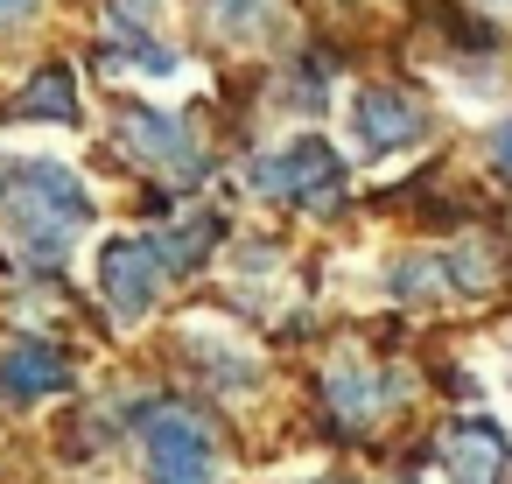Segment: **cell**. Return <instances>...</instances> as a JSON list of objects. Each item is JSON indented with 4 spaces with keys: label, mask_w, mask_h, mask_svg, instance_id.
I'll return each instance as SVG.
<instances>
[{
    "label": "cell",
    "mask_w": 512,
    "mask_h": 484,
    "mask_svg": "<svg viewBox=\"0 0 512 484\" xmlns=\"http://www.w3.org/2000/svg\"><path fill=\"white\" fill-rule=\"evenodd\" d=\"M253 183H260L267 197H281V204H316V211H330V204L344 197V155H337L330 141H316V134H295V141H281V148L260 155Z\"/></svg>",
    "instance_id": "3"
},
{
    "label": "cell",
    "mask_w": 512,
    "mask_h": 484,
    "mask_svg": "<svg viewBox=\"0 0 512 484\" xmlns=\"http://www.w3.org/2000/svg\"><path fill=\"white\" fill-rule=\"evenodd\" d=\"M442 456H449L456 484H505L512 477V435L498 421H456L449 442H442Z\"/></svg>",
    "instance_id": "9"
},
{
    "label": "cell",
    "mask_w": 512,
    "mask_h": 484,
    "mask_svg": "<svg viewBox=\"0 0 512 484\" xmlns=\"http://www.w3.org/2000/svg\"><path fill=\"white\" fill-rule=\"evenodd\" d=\"M400 302H435V295H484L491 288V260L470 246H449V253H414V260H400L393 267V281H386Z\"/></svg>",
    "instance_id": "6"
},
{
    "label": "cell",
    "mask_w": 512,
    "mask_h": 484,
    "mask_svg": "<svg viewBox=\"0 0 512 484\" xmlns=\"http://www.w3.org/2000/svg\"><path fill=\"white\" fill-rule=\"evenodd\" d=\"M330 400H337V414H344V421H358V428H365V421H379V414L400 400V379H386V386H379V372H365V365H337V372H330Z\"/></svg>",
    "instance_id": "10"
},
{
    "label": "cell",
    "mask_w": 512,
    "mask_h": 484,
    "mask_svg": "<svg viewBox=\"0 0 512 484\" xmlns=\"http://www.w3.org/2000/svg\"><path fill=\"white\" fill-rule=\"evenodd\" d=\"M134 435H141V477L148 484H211L218 477V435L204 428L197 407L155 400V407H141Z\"/></svg>",
    "instance_id": "2"
},
{
    "label": "cell",
    "mask_w": 512,
    "mask_h": 484,
    "mask_svg": "<svg viewBox=\"0 0 512 484\" xmlns=\"http://www.w3.org/2000/svg\"><path fill=\"white\" fill-rule=\"evenodd\" d=\"M22 113H36V120H78V78L71 71H36L29 92H22Z\"/></svg>",
    "instance_id": "12"
},
{
    "label": "cell",
    "mask_w": 512,
    "mask_h": 484,
    "mask_svg": "<svg viewBox=\"0 0 512 484\" xmlns=\"http://www.w3.org/2000/svg\"><path fill=\"white\" fill-rule=\"evenodd\" d=\"M0 218L15 225V246L29 260H64L92 225V190L50 155H29V162L8 155L0 162Z\"/></svg>",
    "instance_id": "1"
},
{
    "label": "cell",
    "mask_w": 512,
    "mask_h": 484,
    "mask_svg": "<svg viewBox=\"0 0 512 484\" xmlns=\"http://www.w3.org/2000/svg\"><path fill=\"white\" fill-rule=\"evenodd\" d=\"M162 260H169V274H190V267H204V253L218 246V218H190V225H169L162 239Z\"/></svg>",
    "instance_id": "13"
},
{
    "label": "cell",
    "mask_w": 512,
    "mask_h": 484,
    "mask_svg": "<svg viewBox=\"0 0 512 484\" xmlns=\"http://www.w3.org/2000/svg\"><path fill=\"white\" fill-rule=\"evenodd\" d=\"M120 148L148 169H169L183 183L204 176V148H197V127L183 113H162V106H127L120 113Z\"/></svg>",
    "instance_id": "5"
},
{
    "label": "cell",
    "mask_w": 512,
    "mask_h": 484,
    "mask_svg": "<svg viewBox=\"0 0 512 484\" xmlns=\"http://www.w3.org/2000/svg\"><path fill=\"white\" fill-rule=\"evenodd\" d=\"M162 281H169V260L155 239H106L99 253V295L120 323H141L155 302H162Z\"/></svg>",
    "instance_id": "4"
},
{
    "label": "cell",
    "mask_w": 512,
    "mask_h": 484,
    "mask_svg": "<svg viewBox=\"0 0 512 484\" xmlns=\"http://www.w3.org/2000/svg\"><path fill=\"white\" fill-rule=\"evenodd\" d=\"M491 162H498V176H512V120L498 127V141H491Z\"/></svg>",
    "instance_id": "14"
},
{
    "label": "cell",
    "mask_w": 512,
    "mask_h": 484,
    "mask_svg": "<svg viewBox=\"0 0 512 484\" xmlns=\"http://www.w3.org/2000/svg\"><path fill=\"white\" fill-rule=\"evenodd\" d=\"M36 15V0H0V29H8V22H29Z\"/></svg>",
    "instance_id": "15"
},
{
    "label": "cell",
    "mask_w": 512,
    "mask_h": 484,
    "mask_svg": "<svg viewBox=\"0 0 512 484\" xmlns=\"http://www.w3.org/2000/svg\"><path fill=\"white\" fill-rule=\"evenodd\" d=\"M204 22H211L225 43H260V36L281 22V0H204Z\"/></svg>",
    "instance_id": "11"
},
{
    "label": "cell",
    "mask_w": 512,
    "mask_h": 484,
    "mask_svg": "<svg viewBox=\"0 0 512 484\" xmlns=\"http://www.w3.org/2000/svg\"><path fill=\"white\" fill-rule=\"evenodd\" d=\"M64 386H71V358L57 344L22 337V344L0 351V400H8V407H36V400H50Z\"/></svg>",
    "instance_id": "8"
},
{
    "label": "cell",
    "mask_w": 512,
    "mask_h": 484,
    "mask_svg": "<svg viewBox=\"0 0 512 484\" xmlns=\"http://www.w3.org/2000/svg\"><path fill=\"white\" fill-rule=\"evenodd\" d=\"M428 134V113L407 92H358L351 99V148L358 155H400Z\"/></svg>",
    "instance_id": "7"
}]
</instances>
